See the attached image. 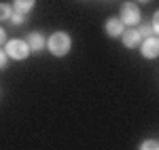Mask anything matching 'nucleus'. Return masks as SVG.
<instances>
[{
    "mask_svg": "<svg viewBox=\"0 0 159 150\" xmlns=\"http://www.w3.org/2000/svg\"><path fill=\"white\" fill-rule=\"evenodd\" d=\"M49 51L55 55V57H64L68 51H70V36L66 34V32H55V34H51L49 40L45 42Z\"/></svg>",
    "mask_w": 159,
    "mask_h": 150,
    "instance_id": "nucleus-1",
    "label": "nucleus"
},
{
    "mask_svg": "<svg viewBox=\"0 0 159 150\" xmlns=\"http://www.w3.org/2000/svg\"><path fill=\"white\" fill-rule=\"evenodd\" d=\"M119 21H121L123 25L140 24V9L136 6L134 2H125L121 6V17H119Z\"/></svg>",
    "mask_w": 159,
    "mask_h": 150,
    "instance_id": "nucleus-2",
    "label": "nucleus"
},
{
    "mask_svg": "<svg viewBox=\"0 0 159 150\" xmlns=\"http://www.w3.org/2000/svg\"><path fill=\"white\" fill-rule=\"evenodd\" d=\"M7 55L11 59H17V62H24L25 57L30 55V49L25 45V40H11L7 45Z\"/></svg>",
    "mask_w": 159,
    "mask_h": 150,
    "instance_id": "nucleus-3",
    "label": "nucleus"
},
{
    "mask_svg": "<svg viewBox=\"0 0 159 150\" xmlns=\"http://www.w3.org/2000/svg\"><path fill=\"white\" fill-rule=\"evenodd\" d=\"M142 55L147 59H155L159 55V40L155 36H148L144 42H142Z\"/></svg>",
    "mask_w": 159,
    "mask_h": 150,
    "instance_id": "nucleus-4",
    "label": "nucleus"
},
{
    "mask_svg": "<svg viewBox=\"0 0 159 150\" xmlns=\"http://www.w3.org/2000/svg\"><path fill=\"white\" fill-rule=\"evenodd\" d=\"M45 42H47V40L43 38L40 32H30L28 38H25V45H28V49H30V51H43Z\"/></svg>",
    "mask_w": 159,
    "mask_h": 150,
    "instance_id": "nucleus-5",
    "label": "nucleus"
},
{
    "mask_svg": "<svg viewBox=\"0 0 159 150\" xmlns=\"http://www.w3.org/2000/svg\"><path fill=\"white\" fill-rule=\"evenodd\" d=\"M121 36H123V45H125L127 49H136V47L140 45V40H142L140 34H138V30H125Z\"/></svg>",
    "mask_w": 159,
    "mask_h": 150,
    "instance_id": "nucleus-6",
    "label": "nucleus"
},
{
    "mask_svg": "<svg viewBox=\"0 0 159 150\" xmlns=\"http://www.w3.org/2000/svg\"><path fill=\"white\" fill-rule=\"evenodd\" d=\"M106 34L112 36V38H117V36L123 34V24L119 21V17H112V19L106 21Z\"/></svg>",
    "mask_w": 159,
    "mask_h": 150,
    "instance_id": "nucleus-7",
    "label": "nucleus"
},
{
    "mask_svg": "<svg viewBox=\"0 0 159 150\" xmlns=\"http://www.w3.org/2000/svg\"><path fill=\"white\" fill-rule=\"evenodd\" d=\"M34 2H36V0H15V2H13V11L28 15V13L34 9Z\"/></svg>",
    "mask_w": 159,
    "mask_h": 150,
    "instance_id": "nucleus-8",
    "label": "nucleus"
},
{
    "mask_svg": "<svg viewBox=\"0 0 159 150\" xmlns=\"http://www.w3.org/2000/svg\"><path fill=\"white\" fill-rule=\"evenodd\" d=\"M11 15H13V6L7 2H0V21H7Z\"/></svg>",
    "mask_w": 159,
    "mask_h": 150,
    "instance_id": "nucleus-9",
    "label": "nucleus"
},
{
    "mask_svg": "<svg viewBox=\"0 0 159 150\" xmlns=\"http://www.w3.org/2000/svg\"><path fill=\"white\" fill-rule=\"evenodd\" d=\"M9 19H11V24H13V25H21V24L25 21V15H24V13H17V11H13V15L9 17Z\"/></svg>",
    "mask_w": 159,
    "mask_h": 150,
    "instance_id": "nucleus-10",
    "label": "nucleus"
},
{
    "mask_svg": "<svg viewBox=\"0 0 159 150\" xmlns=\"http://www.w3.org/2000/svg\"><path fill=\"white\" fill-rule=\"evenodd\" d=\"M140 150H159V142L157 139H147V142H142Z\"/></svg>",
    "mask_w": 159,
    "mask_h": 150,
    "instance_id": "nucleus-11",
    "label": "nucleus"
},
{
    "mask_svg": "<svg viewBox=\"0 0 159 150\" xmlns=\"http://www.w3.org/2000/svg\"><path fill=\"white\" fill-rule=\"evenodd\" d=\"M138 34H140V38H142V36L148 38V36H153V34H155V28H153V25H142V28L138 30Z\"/></svg>",
    "mask_w": 159,
    "mask_h": 150,
    "instance_id": "nucleus-12",
    "label": "nucleus"
},
{
    "mask_svg": "<svg viewBox=\"0 0 159 150\" xmlns=\"http://www.w3.org/2000/svg\"><path fill=\"white\" fill-rule=\"evenodd\" d=\"M7 57H9V55H7L4 51H0V70H4V68H7V62H9Z\"/></svg>",
    "mask_w": 159,
    "mask_h": 150,
    "instance_id": "nucleus-13",
    "label": "nucleus"
},
{
    "mask_svg": "<svg viewBox=\"0 0 159 150\" xmlns=\"http://www.w3.org/2000/svg\"><path fill=\"white\" fill-rule=\"evenodd\" d=\"M4 42H7V32H4V30L0 28V47H2Z\"/></svg>",
    "mask_w": 159,
    "mask_h": 150,
    "instance_id": "nucleus-14",
    "label": "nucleus"
},
{
    "mask_svg": "<svg viewBox=\"0 0 159 150\" xmlns=\"http://www.w3.org/2000/svg\"><path fill=\"white\" fill-rule=\"evenodd\" d=\"M138 2H148V0H138Z\"/></svg>",
    "mask_w": 159,
    "mask_h": 150,
    "instance_id": "nucleus-15",
    "label": "nucleus"
}]
</instances>
